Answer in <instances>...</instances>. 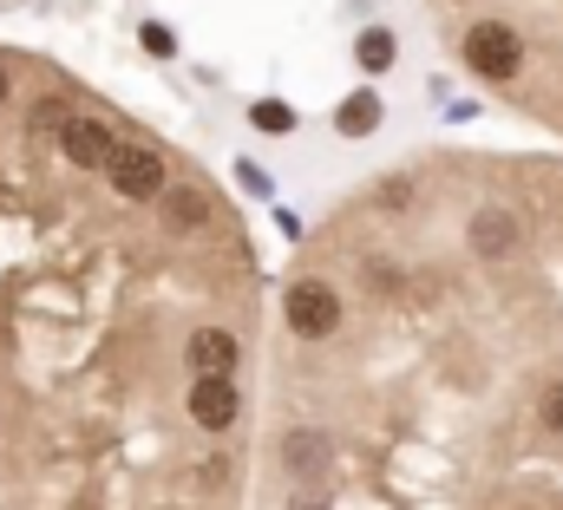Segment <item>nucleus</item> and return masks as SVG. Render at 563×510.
<instances>
[{
  "instance_id": "f257e3e1",
  "label": "nucleus",
  "mask_w": 563,
  "mask_h": 510,
  "mask_svg": "<svg viewBox=\"0 0 563 510\" xmlns=\"http://www.w3.org/2000/svg\"><path fill=\"white\" fill-rule=\"evenodd\" d=\"M465 66L485 73V79H518V66H525V40H518V26H505V20H478V26L465 33Z\"/></svg>"
},
{
  "instance_id": "f03ea898",
  "label": "nucleus",
  "mask_w": 563,
  "mask_h": 510,
  "mask_svg": "<svg viewBox=\"0 0 563 510\" xmlns=\"http://www.w3.org/2000/svg\"><path fill=\"white\" fill-rule=\"evenodd\" d=\"M106 177H112V190H119V197H132V203H151V197H164V190H170L164 157H157V151H144V144H119V151L106 157Z\"/></svg>"
},
{
  "instance_id": "7ed1b4c3",
  "label": "nucleus",
  "mask_w": 563,
  "mask_h": 510,
  "mask_svg": "<svg viewBox=\"0 0 563 510\" xmlns=\"http://www.w3.org/2000/svg\"><path fill=\"white\" fill-rule=\"evenodd\" d=\"M288 328H295L301 341H328V334L341 328V295H334L328 281H295V288H288Z\"/></svg>"
},
{
  "instance_id": "20e7f679",
  "label": "nucleus",
  "mask_w": 563,
  "mask_h": 510,
  "mask_svg": "<svg viewBox=\"0 0 563 510\" xmlns=\"http://www.w3.org/2000/svg\"><path fill=\"white\" fill-rule=\"evenodd\" d=\"M59 151H66L73 170H106V157L119 151V137L99 125V119H66L59 125Z\"/></svg>"
},
{
  "instance_id": "39448f33",
  "label": "nucleus",
  "mask_w": 563,
  "mask_h": 510,
  "mask_svg": "<svg viewBox=\"0 0 563 510\" xmlns=\"http://www.w3.org/2000/svg\"><path fill=\"white\" fill-rule=\"evenodd\" d=\"M236 412H243L236 380H190V419H197L203 432H230Z\"/></svg>"
},
{
  "instance_id": "423d86ee",
  "label": "nucleus",
  "mask_w": 563,
  "mask_h": 510,
  "mask_svg": "<svg viewBox=\"0 0 563 510\" xmlns=\"http://www.w3.org/2000/svg\"><path fill=\"white\" fill-rule=\"evenodd\" d=\"M184 361H190L197 380H230V367H236V341H230L223 328H197L190 347H184Z\"/></svg>"
},
{
  "instance_id": "0eeeda50",
  "label": "nucleus",
  "mask_w": 563,
  "mask_h": 510,
  "mask_svg": "<svg viewBox=\"0 0 563 510\" xmlns=\"http://www.w3.org/2000/svg\"><path fill=\"white\" fill-rule=\"evenodd\" d=\"M472 250H478V255H505V250H518V223H511L505 210H485V217L472 223Z\"/></svg>"
},
{
  "instance_id": "6e6552de",
  "label": "nucleus",
  "mask_w": 563,
  "mask_h": 510,
  "mask_svg": "<svg viewBox=\"0 0 563 510\" xmlns=\"http://www.w3.org/2000/svg\"><path fill=\"white\" fill-rule=\"evenodd\" d=\"M374 125H380V99H374V92L341 99V112H334V131H341V137H367Z\"/></svg>"
},
{
  "instance_id": "1a4fd4ad",
  "label": "nucleus",
  "mask_w": 563,
  "mask_h": 510,
  "mask_svg": "<svg viewBox=\"0 0 563 510\" xmlns=\"http://www.w3.org/2000/svg\"><path fill=\"white\" fill-rule=\"evenodd\" d=\"M394 53H400V40H394L387 26H367V33L354 40V59H361L367 73H387V66H394Z\"/></svg>"
},
{
  "instance_id": "9d476101",
  "label": "nucleus",
  "mask_w": 563,
  "mask_h": 510,
  "mask_svg": "<svg viewBox=\"0 0 563 510\" xmlns=\"http://www.w3.org/2000/svg\"><path fill=\"white\" fill-rule=\"evenodd\" d=\"M203 217H210L203 190H164V223H170V230H197Z\"/></svg>"
},
{
  "instance_id": "9b49d317",
  "label": "nucleus",
  "mask_w": 563,
  "mask_h": 510,
  "mask_svg": "<svg viewBox=\"0 0 563 510\" xmlns=\"http://www.w3.org/2000/svg\"><path fill=\"white\" fill-rule=\"evenodd\" d=\"M250 125L269 131V137H288V131H295V112H288L282 99H256V106H250Z\"/></svg>"
},
{
  "instance_id": "f8f14e48",
  "label": "nucleus",
  "mask_w": 563,
  "mask_h": 510,
  "mask_svg": "<svg viewBox=\"0 0 563 510\" xmlns=\"http://www.w3.org/2000/svg\"><path fill=\"white\" fill-rule=\"evenodd\" d=\"M321 458H328V439H321V432H295V439H288V465H295V472H314Z\"/></svg>"
},
{
  "instance_id": "ddd939ff",
  "label": "nucleus",
  "mask_w": 563,
  "mask_h": 510,
  "mask_svg": "<svg viewBox=\"0 0 563 510\" xmlns=\"http://www.w3.org/2000/svg\"><path fill=\"white\" fill-rule=\"evenodd\" d=\"M139 40H144V53H157V59H170V53H177V40H170V26H144Z\"/></svg>"
},
{
  "instance_id": "4468645a",
  "label": "nucleus",
  "mask_w": 563,
  "mask_h": 510,
  "mask_svg": "<svg viewBox=\"0 0 563 510\" xmlns=\"http://www.w3.org/2000/svg\"><path fill=\"white\" fill-rule=\"evenodd\" d=\"M544 425H551V432H563V380L544 392Z\"/></svg>"
},
{
  "instance_id": "2eb2a0df",
  "label": "nucleus",
  "mask_w": 563,
  "mask_h": 510,
  "mask_svg": "<svg viewBox=\"0 0 563 510\" xmlns=\"http://www.w3.org/2000/svg\"><path fill=\"white\" fill-rule=\"evenodd\" d=\"M0 99H7V66H0Z\"/></svg>"
}]
</instances>
